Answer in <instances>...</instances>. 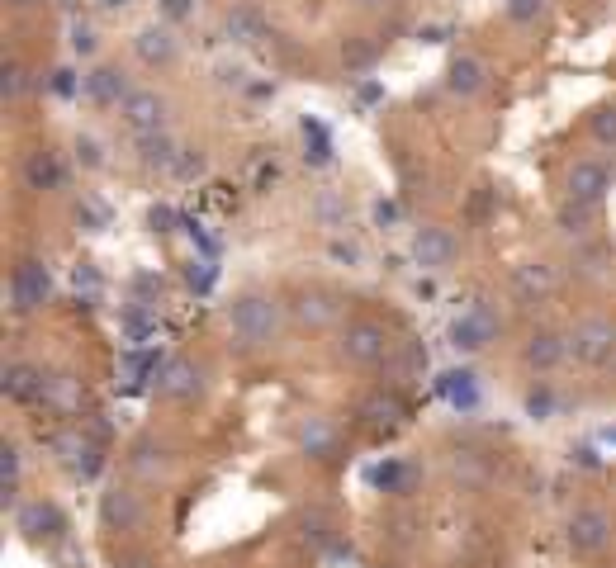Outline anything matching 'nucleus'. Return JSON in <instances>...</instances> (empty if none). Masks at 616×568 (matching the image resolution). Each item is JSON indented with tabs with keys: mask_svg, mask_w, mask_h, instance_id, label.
<instances>
[{
	"mask_svg": "<svg viewBox=\"0 0 616 568\" xmlns=\"http://www.w3.org/2000/svg\"><path fill=\"white\" fill-rule=\"evenodd\" d=\"M564 545L574 559H593L612 545V516L602 512V507H579V512L569 516V526H564Z\"/></svg>",
	"mask_w": 616,
	"mask_h": 568,
	"instance_id": "39448f33",
	"label": "nucleus"
},
{
	"mask_svg": "<svg viewBox=\"0 0 616 568\" xmlns=\"http://www.w3.org/2000/svg\"><path fill=\"white\" fill-rule=\"evenodd\" d=\"M24 86H29L24 67H19V62H5V71H0V95H5V100H19V95H24Z\"/></svg>",
	"mask_w": 616,
	"mask_h": 568,
	"instance_id": "2f4dec72",
	"label": "nucleus"
},
{
	"mask_svg": "<svg viewBox=\"0 0 616 568\" xmlns=\"http://www.w3.org/2000/svg\"><path fill=\"white\" fill-rule=\"evenodd\" d=\"M143 497L133 493L128 483H109L105 493H100V526L114 535H128L143 526Z\"/></svg>",
	"mask_w": 616,
	"mask_h": 568,
	"instance_id": "1a4fd4ad",
	"label": "nucleus"
},
{
	"mask_svg": "<svg viewBox=\"0 0 616 568\" xmlns=\"http://www.w3.org/2000/svg\"><path fill=\"white\" fill-rule=\"evenodd\" d=\"M43 374L34 370V365H24V360H15V365H5V398H15V403H34V398H43Z\"/></svg>",
	"mask_w": 616,
	"mask_h": 568,
	"instance_id": "4be33fe9",
	"label": "nucleus"
},
{
	"mask_svg": "<svg viewBox=\"0 0 616 568\" xmlns=\"http://www.w3.org/2000/svg\"><path fill=\"white\" fill-rule=\"evenodd\" d=\"M10 10H34V5H43V0H5Z\"/></svg>",
	"mask_w": 616,
	"mask_h": 568,
	"instance_id": "c03bdc74",
	"label": "nucleus"
},
{
	"mask_svg": "<svg viewBox=\"0 0 616 568\" xmlns=\"http://www.w3.org/2000/svg\"><path fill=\"white\" fill-rule=\"evenodd\" d=\"M81 90H86V100L100 109H119L128 100V71L124 67H95L91 76H81Z\"/></svg>",
	"mask_w": 616,
	"mask_h": 568,
	"instance_id": "2eb2a0df",
	"label": "nucleus"
},
{
	"mask_svg": "<svg viewBox=\"0 0 616 568\" xmlns=\"http://www.w3.org/2000/svg\"><path fill=\"white\" fill-rule=\"evenodd\" d=\"M493 337H498V318L489 313V303H470V308L451 322V346L455 351H484Z\"/></svg>",
	"mask_w": 616,
	"mask_h": 568,
	"instance_id": "9b49d317",
	"label": "nucleus"
},
{
	"mask_svg": "<svg viewBox=\"0 0 616 568\" xmlns=\"http://www.w3.org/2000/svg\"><path fill=\"white\" fill-rule=\"evenodd\" d=\"M337 351H342L346 365H361V370H370V365H384L389 360V351H394V341H389V327L375 318H351L337 327Z\"/></svg>",
	"mask_w": 616,
	"mask_h": 568,
	"instance_id": "f03ea898",
	"label": "nucleus"
},
{
	"mask_svg": "<svg viewBox=\"0 0 616 568\" xmlns=\"http://www.w3.org/2000/svg\"><path fill=\"white\" fill-rule=\"evenodd\" d=\"M95 5H100V10H124L128 0H95Z\"/></svg>",
	"mask_w": 616,
	"mask_h": 568,
	"instance_id": "a18cd8bd",
	"label": "nucleus"
},
{
	"mask_svg": "<svg viewBox=\"0 0 616 568\" xmlns=\"http://www.w3.org/2000/svg\"><path fill=\"white\" fill-rule=\"evenodd\" d=\"M361 417L370 426H375V431H394V426L403 422V403H399V393H370V398H365L361 403Z\"/></svg>",
	"mask_w": 616,
	"mask_h": 568,
	"instance_id": "5701e85b",
	"label": "nucleus"
},
{
	"mask_svg": "<svg viewBox=\"0 0 616 568\" xmlns=\"http://www.w3.org/2000/svg\"><path fill=\"white\" fill-rule=\"evenodd\" d=\"M147 223H152V228H157V232H171V223H176V213L166 209V204H157V209L147 213Z\"/></svg>",
	"mask_w": 616,
	"mask_h": 568,
	"instance_id": "58836bf2",
	"label": "nucleus"
},
{
	"mask_svg": "<svg viewBox=\"0 0 616 568\" xmlns=\"http://www.w3.org/2000/svg\"><path fill=\"white\" fill-rule=\"evenodd\" d=\"M550 408H555V393L545 389V384H541V389L526 393V412H531L536 422H545V417H550Z\"/></svg>",
	"mask_w": 616,
	"mask_h": 568,
	"instance_id": "72a5a7b5",
	"label": "nucleus"
},
{
	"mask_svg": "<svg viewBox=\"0 0 616 568\" xmlns=\"http://www.w3.org/2000/svg\"><path fill=\"white\" fill-rule=\"evenodd\" d=\"M157 393H162V398H171V403H190V398L200 393V370H195L190 360H181V355H176V360L162 370V379H157Z\"/></svg>",
	"mask_w": 616,
	"mask_h": 568,
	"instance_id": "412c9836",
	"label": "nucleus"
},
{
	"mask_svg": "<svg viewBox=\"0 0 616 568\" xmlns=\"http://www.w3.org/2000/svg\"><path fill=\"white\" fill-rule=\"evenodd\" d=\"M294 441H299V450H304V455L327 460V455L337 450V426H332V417H323V412H308L304 422L294 426Z\"/></svg>",
	"mask_w": 616,
	"mask_h": 568,
	"instance_id": "f3484780",
	"label": "nucleus"
},
{
	"mask_svg": "<svg viewBox=\"0 0 616 568\" xmlns=\"http://www.w3.org/2000/svg\"><path fill=\"white\" fill-rule=\"evenodd\" d=\"M166 95L162 90H152V86H133L128 90V100L119 105V119H124L138 138L143 133H166Z\"/></svg>",
	"mask_w": 616,
	"mask_h": 568,
	"instance_id": "6e6552de",
	"label": "nucleus"
},
{
	"mask_svg": "<svg viewBox=\"0 0 616 568\" xmlns=\"http://www.w3.org/2000/svg\"><path fill=\"white\" fill-rule=\"evenodd\" d=\"M162 10H166V19H185L190 15V0H162Z\"/></svg>",
	"mask_w": 616,
	"mask_h": 568,
	"instance_id": "a19ab883",
	"label": "nucleus"
},
{
	"mask_svg": "<svg viewBox=\"0 0 616 568\" xmlns=\"http://www.w3.org/2000/svg\"><path fill=\"white\" fill-rule=\"evenodd\" d=\"M451 469H455V479H465V483H484V479H489V469H484V460H479V450H455Z\"/></svg>",
	"mask_w": 616,
	"mask_h": 568,
	"instance_id": "c756f323",
	"label": "nucleus"
},
{
	"mask_svg": "<svg viewBox=\"0 0 616 568\" xmlns=\"http://www.w3.org/2000/svg\"><path fill=\"white\" fill-rule=\"evenodd\" d=\"M53 90H57V95H72V90H76L72 71H53Z\"/></svg>",
	"mask_w": 616,
	"mask_h": 568,
	"instance_id": "79ce46f5",
	"label": "nucleus"
},
{
	"mask_svg": "<svg viewBox=\"0 0 616 568\" xmlns=\"http://www.w3.org/2000/svg\"><path fill=\"white\" fill-rule=\"evenodd\" d=\"M588 133L598 147H612L616 152V100H602L593 114H588Z\"/></svg>",
	"mask_w": 616,
	"mask_h": 568,
	"instance_id": "a878e982",
	"label": "nucleus"
},
{
	"mask_svg": "<svg viewBox=\"0 0 616 568\" xmlns=\"http://www.w3.org/2000/svg\"><path fill=\"white\" fill-rule=\"evenodd\" d=\"M133 53H138V62L143 67H171L176 57H181V43H176V34H171V24H143L138 34H133Z\"/></svg>",
	"mask_w": 616,
	"mask_h": 568,
	"instance_id": "ddd939ff",
	"label": "nucleus"
},
{
	"mask_svg": "<svg viewBox=\"0 0 616 568\" xmlns=\"http://www.w3.org/2000/svg\"><path fill=\"white\" fill-rule=\"evenodd\" d=\"M503 15L512 24H536L545 15V0H503Z\"/></svg>",
	"mask_w": 616,
	"mask_h": 568,
	"instance_id": "7c9ffc66",
	"label": "nucleus"
},
{
	"mask_svg": "<svg viewBox=\"0 0 616 568\" xmlns=\"http://www.w3.org/2000/svg\"><path fill=\"white\" fill-rule=\"evenodd\" d=\"M204 171V152L200 147H181V157H176V176H200Z\"/></svg>",
	"mask_w": 616,
	"mask_h": 568,
	"instance_id": "c9c22d12",
	"label": "nucleus"
},
{
	"mask_svg": "<svg viewBox=\"0 0 616 568\" xmlns=\"http://www.w3.org/2000/svg\"><path fill=\"white\" fill-rule=\"evenodd\" d=\"M290 313L299 327H308V332H323V327H332V322H342V299L332 294V289H299L290 303Z\"/></svg>",
	"mask_w": 616,
	"mask_h": 568,
	"instance_id": "9d476101",
	"label": "nucleus"
},
{
	"mask_svg": "<svg viewBox=\"0 0 616 568\" xmlns=\"http://www.w3.org/2000/svg\"><path fill=\"white\" fill-rule=\"evenodd\" d=\"M24 185L29 190H62L67 185V166L57 157L53 147H34L29 161H24Z\"/></svg>",
	"mask_w": 616,
	"mask_h": 568,
	"instance_id": "a211bd4d",
	"label": "nucleus"
},
{
	"mask_svg": "<svg viewBox=\"0 0 616 568\" xmlns=\"http://www.w3.org/2000/svg\"><path fill=\"white\" fill-rule=\"evenodd\" d=\"M489 199H493V190H489V185H479V195L470 199V213H474V218H484V213H489Z\"/></svg>",
	"mask_w": 616,
	"mask_h": 568,
	"instance_id": "ea45409f",
	"label": "nucleus"
},
{
	"mask_svg": "<svg viewBox=\"0 0 616 568\" xmlns=\"http://www.w3.org/2000/svg\"><path fill=\"white\" fill-rule=\"evenodd\" d=\"M76 161H81V166H100V142L95 138H76Z\"/></svg>",
	"mask_w": 616,
	"mask_h": 568,
	"instance_id": "4c0bfd02",
	"label": "nucleus"
},
{
	"mask_svg": "<svg viewBox=\"0 0 616 568\" xmlns=\"http://www.w3.org/2000/svg\"><path fill=\"white\" fill-rule=\"evenodd\" d=\"M612 190V166L598 157H579L564 171V204H583V209H598Z\"/></svg>",
	"mask_w": 616,
	"mask_h": 568,
	"instance_id": "20e7f679",
	"label": "nucleus"
},
{
	"mask_svg": "<svg viewBox=\"0 0 616 568\" xmlns=\"http://www.w3.org/2000/svg\"><path fill=\"white\" fill-rule=\"evenodd\" d=\"M128 469H133L138 479L157 483V479H166V474H171V450H166L162 441L143 436V441H133V445H128Z\"/></svg>",
	"mask_w": 616,
	"mask_h": 568,
	"instance_id": "6ab92c4d",
	"label": "nucleus"
},
{
	"mask_svg": "<svg viewBox=\"0 0 616 568\" xmlns=\"http://www.w3.org/2000/svg\"><path fill=\"white\" fill-rule=\"evenodd\" d=\"M19 474H24V455H19L15 441H5V445H0V493H5V502H15Z\"/></svg>",
	"mask_w": 616,
	"mask_h": 568,
	"instance_id": "393cba45",
	"label": "nucleus"
},
{
	"mask_svg": "<svg viewBox=\"0 0 616 568\" xmlns=\"http://www.w3.org/2000/svg\"><path fill=\"white\" fill-rule=\"evenodd\" d=\"M593 218V209H583V204H564L560 209V228L564 232H583V223Z\"/></svg>",
	"mask_w": 616,
	"mask_h": 568,
	"instance_id": "f704fd0d",
	"label": "nucleus"
},
{
	"mask_svg": "<svg viewBox=\"0 0 616 568\" xmlns=\"http://www.w3.org/2000/svg\"><path fill=\"white\" fill-rule=\"evenodd\" d=\"M176 157H181V147L171 142V133H143V138H138V161H143V166L176 171Z\"/></svg>",
	"mask_w": 616,
	"mask_h": 568,
	"instance_id": "b1692460",
	"label": "nucleus"
},
{
	"mask_svg": "<svg viewBox=\"0 0 616 568\" xmlns=\"http://www.w3.org/2000/svg\"><path fill=\"white\" fill-rule=\"evenodd\" d=\"M550 289H555V270L545 266V261H526V266H512V294H517L522 303L550 299Z\"/></svg>",
	"mask_w": 616,
	"mask_h": 568,
	"instance_id": "aec40b11",
	"label": "nucleus"
},
{
	"mask_svg": "<svg viewBox=\"0 0 616 568\" xmlns=\"http://www.w3.org/2000/svg\"><path fill=\"white\" fill-rule=\"evenodd\" d=\"M484 86H489V62L479 53H455L451 67H446V90L460 95V100H474Z\"/></svg>",
	"mask_w": 616,
	"mask_h": 568,
	"instance_id": "dca6fc26",
	"label": "nucleus"
},
{
	"mask_svg": "<svg viewBox=\"0 0 616 568\" xmlns=\"http://www.w3.org/2000/svg\"><path fill=\"white\" fill-rule=\"evenodd\" d=\"M15 531L24 535L29 545H53V540H62V535H67V516H62V507H57V502L34 497V502H19V507H15Z\"/></svg>",
	"mask_w": 616,
	"mask_h": 568,
	"instance_id": "423d86ee",
	"label": "nucleus"
},
{
	"mask_svg": "<svg viewBox=\"0 0 616 568\" xmlns=\"http://www.w3.org/2000/svg\"><path fill=\"white\" fill-rule=\"evenodd\" d=\"M62 450H67V469L81 474V479H91L95 469H100V450H95L91 441H67Z\"/></svg>",
	"mask_w": 616,
	"mask_h": 568,
	"instance_id": "bb28decb",
	"label": "nucleus"
},
{
	"mask_svg": "<svg viewBox=\"0 0 616 568\" xmlns=\"http://www.w3.org/2000/svg\"><path fill=\"white\" fill-rule=\"evenodd\" d=\"M351 5H361V10H380L384 0H351Z\"/></svg>",
	"mask_w": 616,
	"mask_h": 568,
	"instance_id": "49530a36",
	"label": "nucleus"
},
{
	"mask_svg": "<svg viewBox=\"0 0 616 568\" xmlns=\"http://www.w3.org/2000/svg\"><path fill=\"white\" fill-rule=\"evenodd\" d=\"M564 355H569V337L555 332V327H536V332L522 341V360L531 365V370H541V374L560 370Z\"/></svg>",
	"mask_w": 616,
	"mask_h": 568,
	"instance_id": "4468645a",
	"label": "nucleus"
},
{
	"mask_svg": "<svg viewBox=\"0 0 616 568\" xmlns=\"http://www.w3.org/2000/svg\"><path fill=\"white\" fill-rule=\"evenodd\" d=\"M48 294H53V275H48L43 261H19L10 270V308L15 313H38L48 303Z\"/></svg>",
	"mask_w": 616,
	"mask_h": 568,
	"instance_id": "0eeeda50",
	"label": "nucleus"
},
{
	"mask_svg": "<svg viewBox=\"0 0 616 568\" xmlns=\"http://www.w3.org/2000/svg\"><path fill=\"white\" fill-rule=\"evenodd\" d=\"M455 232L441 228V223H422V228L413 232V261L422 270H446L455 261Z\"/></svg>",
	"mask_w": 616,
	"mask_h": 568,
	"instance_id": "f8f14e48",
	"label": "nucleus"
},
{
	"mask_svg": "<svg viewBox=\"0 0 616 568\" xmlns=\"http://www.w3.org/2000/svg\"><path fill=\"white\" fill-rule=\"evenodd\" d=\"M67 43H72V53H76V57H91V53H95V43H100V38H95V24L76 19V24H72V38H67Z\"/></svg>",
	"mask_w": 616,
	"mask_h": 568,
	"instance_id": "473e14b6",
	"label": "nucleus"
},
{
	"mask_svg": "<svg viewBox=\"0 0 616 568\" xmlns=\"http://www.w3.org/2000/svg\"><path fill=\"white\" fill-rule=\"evenodd\" d=\"M370 57H375V48H370V43H346V48H342V62H346V67H365Z\"/></svg>",
	"mask_w": 616,
	"mask_h": 568,
	"instance_id": "e433bc0d",
	"label": "nucleus"
},
{
	"mask_svg": "<svg viewBox=\"0 0 616 568\" xmlns=\"http://www.w3.org/2000/svg\"><path fill=\"white\" fill-rule=\"evenodd\" d=\"M223 29H228L233 43H252V38L261 34V19H256L252 10H228V15H223Z\"/></svg>",
	"mask_w": 616,
	"mask_h": 568,
	"instance_id": "c85d7f7f",
	"label": "nucleus"
},
{
	"mask_svg": "<svg viewBox=\"0 0 616 568\" xmlns=\"http://www.w3.org/2000/svg\"><path fill=\"white\" fill-rule=\"evenodd\" d=\"M375 218H380V223H394V218H399V209H394V204H375Z\"/></svg>",
	"mask_w": 616,
	"mask_h": 568,
	"instance_id": "37998d69",
	"label": "nucleus"
},
{
	"mask_svg": "<svg viewBox=\"0 0 616 568\" xmlns=\"http://www.w3.org/2000/svg\"><path fill=\"white\" fill-rule=\"evenodd\" d=\"M569 355L579 365H588V370H607L616 360V318H607V313L579 318L574 332H569Z\"/></svg>",
	"mask_w": 616,
	"mask_h": 568,
	"instance_id": "7ed1b4c3",
	"label": "nucleus"
},
{
	"mask_svg": "<svg viewBox=\"0 0 616 568\" xmlns=\"http://www.w3.org/2000/svg\"><path fill=\"white\" fill-rule=\"evenodd\" d=\"M280 327H285V303L275 299V294L247 289V294H237V299L228 303V332H233V341L242 351H266V346H275Z\"/></svg>",
	"mask_w": 616,
	"mask_h": 568,
	"instance_id": "f257e3e1",
	"label": "nucleus"
},
{
	"mask_svg": "<svg viewBox=\"0 0 616 568\" xmlns=\"http://www.w3.org/2000/svg\"><path fill=\"white\" fill-rule=\"evenodd\" d=\"M441 393L451 398L455 408H470V403H474V374H470V370L441 374Z\"/></svg>",
	"mask_w": 616,
	"mask_h": 568,
	"instance_id": "cd10ccee",
	"label": "nucleus"
}]
</instances>
